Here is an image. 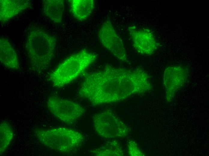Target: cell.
Wrapping results in <instances>:
<instances>
[{"label":"cell","mask_w":209,"mask_h":156,"mask_svg":"<svg viewBox=\"0 0 209 156\" xmlns=\"http://www.w3.org/2000/svg\"><path fill=\"white\" fill-rule=\"evenodd\" d=\"M150 76L143 68L128 69L107 65L85 77L79 95L95 106L122 101L153 88Z\"/></svg>","instance_id":"cell-1"},{"label":"cell","mask_w":209,"mask_h":156,"mask_svg":"<svg viewBox=\"0 0 209 156\" xmlns=\"http://www.w3.org/2000/svg\"><path fill=\"white\" fill-rule=\"evenodd\" d=\"M56 40L41 28L35 27L29 32L25 45L30 68L41 74L50 66L55 52Z\"/></svg>","instance_id":"cell-2"},{"label":"cell","mask_w":209,"mask_h":156,"mask_svg":"<svg viewBox=\"0 0 209 156\" xmlns=\"http://www.w3.org/2000/svg\"><path fill=\"white\" fill-rule=\"evenodd\" d=\"M97 58V55L86 49L68 57L50 74L49 80L57 88L68 84L78 76Z\"/></svg>","instance_id":"cell-3"},{"label":"cell","mask_w":209,"mask_h":156,"mask_svg":"<svg viewBox=\"0 0 209 156\" xmlns=\"http://www.w3.org/2000/svg\"><path fill=\"white\" fill-rule=\"evenodd\" d=\"M34 134L39 141L47 148L62 153L71 152L80 147L84 137L80 133L70 128L59 127L35 129Z\"/></svg>","instance_id":"cell-4"},{"label":"cell","mask_w":209,"mask_h":156,"mask_svg":"<svg viewBox=\"0 0 209 156\" xmlns=\"http://www.w3.org/2000/svg\"><path fill=\"white\" fill-rule=\"evenodd\" d=\"M92 121L96 133L104 138L125 137L131 131L126 124L110 110L96 113L93 117Z\"/></svg>","instance_id":"cell-5"},{"label":"cell","mask_w":209,"mask_h":156,"mask_svg":"<svg viewBox=\"0 0 209 156\" xmlns=\"http://www.w3.org/2000/svg\"><path fill=\"white\" fill-rule=\"evenodd\" d=\"M47 106L54 116L67 124L74 123L84 115L85 111L78 103L55 96L49 98Z\"/></svg>","instance_id":"cell-6"},{"label":"cell","mask_w":209,"mask_h":156,"mask_svg":"<svg viewBox=\"0 0 209 156\" xmlns=\"http://www.w3.org/2000/svg\"><path fill=\"white\" fill-rule=\"evenodd\" d=\"M98 35L102 45L119 61L128 62L126 49L122 39L110 20H105L101 25Z\"/></svg>","instance_id":"cell-7"},{"label":"cell","mask_w":209,"mask_h":156,"mask_svg":"<svg viewBox=\"0 0 209 156\" xmlns=\"http://www.w3.org/2000/svg\"><path fill=\"white\" fill-rule=\"evenodd\" d=\"M190 75L188 67L181 64L167 67L163 74V83L167 101H171L177 93L187 82Z\"/></svg>","instance_id":"cell-8"},{"label":"cell","mask_w":209,"mask_h":156,"mask_svg":"<svg viewBox=\"0 0 209 156\" xmlns=\"http://www.w3.org/2000/svg\"><path fill=\"white\" fill-rule=\"evenodd\" d=\"M128 31L132 46L138 53L150 56L158 49L159 43L154 33L150 29L132 26L128 27Z\"/></svg>","instance_id":"cell-9"},{"label":"cell","mask_w":209,"mask_h":156,"mask_svg":"<svg viewBox=\"0 0 209 156\" xmlns=\"http://www.w3.org/2000/svg\"><path fill=\"white\" fill-rule=\"evenodd\" d=\"M31 2L27 0H1L0 21L4 24L29 7Z\"/></svg>","instance_id":"cell-10"},{"label":"cell","mask_w":209,"mask_h":156,"mask_svg":"<svg viewBox=\"0 0 209 156\" xmlns=\"http://www.w3.org/2000/svg\"><path fill=\"white\" fill-rule=\"evenodd\" d=\"M0 60L6 68L18 70L20 63L18 56L13 46L6 38H0Z\"/></svg>","instance_id":"cell-11"},{"label":"cell","mask_w":209,"mask_h":156,"mask_svg":"<svg viewBox=\"0 0 209 156\" xmlns=\"http://www.w3.org/2000/svg\"><path fill=\"white\" fill-rule=\"evenodd\" d=\"M70 10L74 17L77 20H86L92 12L95 7L93 0H69Z\"/></svg>","instance_id":"cell-12"},{"label":"cell","mask_w":209,"mask_h":156,"mask_svg":"<svg viewBox=\"0 0 209 156\" xmlns=\"http://www.w3.org/2000/svg\"><path fill=\"white\" fill-rule=\"evenodd\" d=\"M43 8L45 15L54 23L60 24L62 22L65 9L62 0L43 1Z\"/></svg>","instance_id":"cell-13"},{"label":"cell","mask_w":209,"mask_h":156,"mask_svg":"<svg viewBox=\"0 0 209 156\" xmlns=\"http://www.w3.org/2000/svg\"><path fill=\"white\" fill-rule=\"evenodd\" d=\"M91 154L97 156H122L124 155L120 144L116 140L108 142L92 150Z\"/></svg>","instance_id":"cell-14"},{"label":"cell","mask_w":209,"mask_h":156,"mask_svg":"<svg viewBox=\"0 0 209 156\" xmlns=\"http://www.w3.org/2000/svg\"><path fill=\"white\" fill-rule=\"evenodd\" d=\"M0 154H2L7 150L13 138L14 133L10 124L6 121L0 124Z\"/></svg>","instance_id":"cell-15"},{"label":"cell","mask_w":209,"mask_h":156,"mask_svg":"<svg viewBox=\"0 0 209 156\" xmlns=\"http://www.w3.org/2000/svg\"><path fill=\"white\" fill-rule=\"evenodd\" d=\"M128 150L129 154L131 156H144V154L139 148L137 143L133 140H130L128 143Z\"/></svg>","instance_id":"cell-16"}]
</instances>
